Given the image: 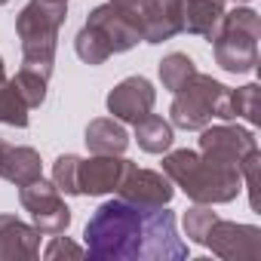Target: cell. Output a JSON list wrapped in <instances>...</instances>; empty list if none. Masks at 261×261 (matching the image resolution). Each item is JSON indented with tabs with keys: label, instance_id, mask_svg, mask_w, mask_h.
I'll list each match as a JSON object with an SVG mask.
<instances>
[{
	"label": "cell",
	"instance_id": "obj_14",
	"mask_svg": "<svg viewBox=\"0 0 261 261\" xmlns=\"http://www.w3.org/2000/svg\"><path fill=\"white\" fill-rule=\"evenodd\" d=\"M40 255V230L16 215H0V261H22Z\"/></svg>",
	"mask_w": 261,
	"mask_h": 261
},
{
	"label": "cell",
	"instance_id": "obj_11",
	"mask_svg": "<svg viewBox=\"0 0 261 261\" xmlns=\"http://www.w3.org/2000/svg\"><path fill=\"white\" fill-rule=\"evenodd\" d=\"M157 92L148 77H126L108 92V111L123 123H139L154 111Z\"/></svg>",
	"mask_w": 261,
	"mask_h": 261
},
{
	"label": "cell",
	"instance_id": "obj_9",
	"mask_svg": "<svg viewBox=\"0 0 261 261\" xmlns=\"http://www.w3.org/2000/svg\"><path fill=\"white\" fill-rule=\"evenodd\" d=\"M200 154L218 166H230V169H240L243 157L249 151L258 148L255 142V133L243 126H233V123H221V126H203L200 129Z\"/></svg>",
	"mask_w": 261,
	"mask_h": 261
},
{
	"label": "cell",
	"instance_id": "obj_1",
	"mask_svg": "<svg viewBox=\"0 0 261 261\" xmlns=\"http://www.w3.org/2000/svg\"><path fill=\"white\" fill-rule=\"evenodd\" d=\"M86 255L98 261H181L188 243L178 237L175 212L166 206H139L108 200L83 230Z\"/></svg>",
	"mask_w": 261,
	"mask_h": 261
},
{
	"label": "cell",
	"instance_id": "obj_26",
	"mask_svg": "<svg viewBox=\"0 0 261 261\" xmlns=\"http://www.w3.org/2000/svg\"><path fill=\"white\" fill-rule=\"evenodd\" d=\"M258 172H261V151H249L240 163V178L246 181V191H249V206L258 209Z\"/></svg>",
	"mask_w": 261,
	"mask_h": 261
},
{
	"label": "cell",
	"instance_id": "obj_2",
	"mask_svg": "<svg viewBox=\"0 0 261 261\" xmlns=\"http://www.w3.org/2000/svg\"><path fill=\"white\" fill-rule=\"evenodd\" d=\"M163 175L181 188L188 194V200L194 203H206V206H215V203H230L237 200L240 188H243V178H240V169H230V166H218L212 160H206L203 154L197 151H169L163 157Z\"/></svg>",
	"mask_w": 261,
	"mask_h": 261
},
{
	"label": "cell",
	"instance_id": "obj_4",
	"mask_svg": "<svg viewBox=\"0 0 261 261\" xmlns=\"http://www.w3.org/2000/svg\"><path fill=\"white\" fill-rule=\"evenodd\" d=\"M258 37L261 19L249 7H237L221 16V25L212 37V56L227 74H249L258 65Z\"/></svg>",
	"mask_w": 261,
	"mask_h": 261
},
{
	"label": "cell",
	"instance_id": "obj_16",
	"mask_svg": "<svg viewBox=\"0 0 261 261\" xmlns=\"http://www.w3.org/2000/svg\"><path fill=\"white\" fill-rule=\"evenodd\" d=\"M40 169H43V163H40V154L34 148H13V145H7L4 157H0V178H7L16 188L37 181Z\"/></svg>",
	"mask_w": 261,
	"mask_h": 261
},
{
	"label": "cell",
	"instance_id": "obj_5",
	"mask_svg": "<svg viewBox=\"0 0 261 261\" xmlns=\"http://www.w3.org/2000/svg\"><path fill=\"white\" fill-rule=\"evenodd\" d=\"M227 86L212 80L209 74H194L178 92H172V108H169V117H172V126L178 129H203L212 123V117L218 120H233L230 117V108H227Z\"/></svg>",
	"mask_w": 261,
	"mask_h": 261
},
{
	"label": "cell",
	"instance_id": "obj_28",
	"mask_svg": "<svg viewBox=\"0 0 261 261\" xmlns=\"http://www.w3.org/2000/svg\"><path fill=\"white\" fill-rule=\"evenodd\" d=\"M0 83H7V71H4V59H0Z\"/></svg>",
	"mask_w": 261,
	"mask_h": 261
},
{
	"label": "cell",
	"instance_id": "obj_30",
	"mask_svg": "<svg viewBox=\"0 0 261 261\" xmlns=\"http://www.w3.org/2000/svg\"><path fill=\"white\" fill-rule=\"evenodd\" d=\"M4 4H10V0H0V7H4Z\"/></svg>",
	"mask_w": 261,
	"mask_h": 261
},
{
	"label": "cell",
	"instance_id": "obj_15",
	"mask_svg": "<svg viewBox=\"0 0 261 261\" xmlns=\"http://www.w3.org/2000/svg\"><path fill=\"white\" fill-rule=\"evenodd\" d=\"M224 16V0H181V31L212 40Z\"/></svg>",
	"mask_w": 261,
	"mask_h": 261
},
{
	"label": "cell",
	"instance_id": "obj_27",
	"mask_svg": "<svg viewBox=\"0 0 261 261\" xmlns=\"http://www.w3.org/2000/svg\"><path fill=\"white\" fill-rule=\"evenodd\" d=\"M86 255V249L83 246H77V243H71L68 237H62V233H56L53 237V243L43 249V258H83Z\"/></svg>",
	"mask_w": 261,
	"mask_h": 261
},
{
	"label": "cell",
	"instance_id": "obj_31",
	"mask_svg": "<svg viewBox=\"0 0 261 261\" xmlns=\"http://www.w3.org/2000/svg\"><path fill=\"white\" fill-rule=\"evenodd\" d=\"M237 4H249V0H237Z\"/></svg>",
	"mask_w": 261,
	"mask_h": 261
},
{
	"label": "cell",
	"instance_id": "obj_29",
	"mask_svg": "<svg viewBox=\"0 0 261 261\" xmlns=\"http://www.w3.org/2000/svg\"><path fill=\"white\" fill-rule=\"evenodd\" d=\"M4 151H7V142H4V139H0V157H4Z\"/></svg>",
	"mask_w": 261,
	"mask_h": 261
},
{
	"label": "cell",
	"instance_id": "obj_8",
	"mask_svg": "<svg viewBox=\"0 0 261 261\" xmlns=\"http://www.w3.org/2000/svg\"><path fill=\"white\" fill-rule=\"evenodd\" d=\"M203 246L224 261H258L261 258V227L215 218L206 230Z\"/></svg>",
	"mask_w": 261,
	"mask_h": 261
},
{
	"label": "cell",
	"instance_id": "obj_22",
	"mask_svg": "<svg viewBox=\"0 0 261 261\" xmlns=\"http://www.w3.org/2000/svg\"><path fill=\"white\" fill-rule=\"evenodd\" d=\"M258 83H246L233 92H227V108H230V117H243L246 123L258 126L261 123V111H258Z\"/></svg>",
	"mask_w": 261,
	"mask_h": 261
},
{
	"label": "cell",
	"instance_id": "obj_3",
	"mask_svg": "<svg viewBox=\"0 0 261 261\" xmlns=\"http://www.w3.org/2000/svg\"><path fill=\"white\" fill-rule=\"evenodd\" d=\"M68 19V0H28L16 16V34L22 40V62L49 68L56 65L59 28Z\"/></svg>",
	"mask_w": 261,
	"mask_h": 261
},
{
	"label": "cell",
	"instance_id": "obj_10",
	"mask_svg": "<svg viewBox=\"0 0 261 261\" xmlns=\"http://www.w3.org/2000/svg\"><path fill=\"white\" fill-rule=\"evenodd\" d=\"M172 181L163 172L154 169H139L136 163H129L120 185H117V197L129 200V203H139V206H169L172 203Z\"/></svg>",
	"mask_w": 261,
	"mask_h": 261
},
{
	"label": "cell",
	"instance_id": "obj_13",
	"mask_svg": "<svg viewBox=\"0 0 261 261\" xmlns=\"http://www.w3.org/2000/svg\"><path fill=\"white\" fill-rule=\"evenodd\" d=\"M86 25H89L92 31L101 34V40L108 43V49H111L114 56H117V53H129L133 46L142 43V34H139L133 25H129V19H126L114 4H101V7H95V10L89 13Z\"/></svg>",
	"mask_w": 261,
	"mask_h": 261
},
{
	"label": "cell",
	"instance_id": "obj_19",
	"mask_svg": "<svg viewBox=\"0 0 261 261\" xmlns=\"http://www.w3.org/2000/svg\"><path fill=\"white\" fill-rule=\"evenodd\" d=\"M49 77H53V71H49V68L25 65V62H22V68H19V71H16V77H13V86L19 89V95L25 98V105H28V108H40V105L46 101Z\"/></svg>",
	"mask_w": 261,
	"mask_h": 261
},
{
	"label": "cell",
	"instance_id": "obj_20",
	"mask_svg": "<svg viewBox=\"0 0 261 261\" xmlns=\"http://www.w3.org/2000/svg\"><path fill=\"white\" fill-rule=\"evenodd\" d=\"M194 74H197V65H194V59L185 56V53H169V56L160 62V83H163V89H169V92H178Z\"/></svg>",
	"mask_w": 261,
	"mask_h": 261
},
{
	"label": "cell",
	"instance_id": "obj_23",
	"mask_svg": "<svg viewBox=\"0 0 261 261\" xmlns=\"http://www.w3.org/2000/svg\"><path fill=\"white\" fill-rule=\"evenodd\" d=\"M74 53L80 56V62H86V65H105L114 53L108 49V43L101 40V34L98 31H92L89 25H83L80 31H77V37H74Z\"/></svg>",
	"mask_w": 261,
	"mask_h": 261
},
{
	"label": "cell",
	"instance_id": "obj_21",
	"mask_svg": "<svg viewBox=\"0 0 261 261\" xmlns=\"http://www.w3.org/2000/svg\"><path fill=\"white\" fill-rule=\"evenodd\" d=\"M28 111L31 108L25 105V98L19 95V89L13 86V80L0 83V123L25 129L28 126Z\"/></svg>",
	"mask_w": 261,
	"mask_h": 261
},
{
	"label": "cell",
	"instance_id": "obj_12",
	"mask_svg": "<svg viewBox=\"0 0 261 261\" xmlns=\"http://www.w3.org/2000/svg\"><path fill=\"white\" fill-rule=\"evenodd\" d=\"M126 166H129V160H123L120 154H92L89 160H80V166H77L80 194H89V197L114 194Z\"/></svg>",
	"mask_w": 261,
	"mask_h": 261
},
{
	"label": "cell",
	"instance_id": "obj_25",
	"mask_svg": "<svg viewBox=\"0 0 261 261\" xmlns=\"http://www.w3.org/2000/svg\"><path fill=\"white\" fill-rule=\"evenodd\" d=\"M215 218H218V215L212 212V206H206V203L191 206V209L185 212V233H188V240H191V243H197V246H203L206 230L212 227V221H215Z\"/></svg>",
	"mask_w": 261,
	"mask_h": 261
},
{
	"label": "cell",
	"instance_id": "obj_17",
	"mask_svg": "<svg viewBox=\"0 0 261 261\" xmlns=\"http://www.w3.org/2000/svg\"><path fill=\"white\" fill-rule=\"evenodd\" d=\"M89 154H123L129 148V136L117 117H98L86 126Z\"/></svg>",
	"mask_w": 261,
	"mask_h": 261
},
{
	"label": "cell",
	"instance_id": "obj_7",
	"mask_svg": "<svg viewBox=\"0 0 261 261\" xmlns=\"http://www.w3.org/2000/svg\"><path fill=\"white\" fill-rule=\"evenodd\" d=\"M19 203L25 206V212L34 218V227L46 237L65 233L71 224V209L62 200V191L53 181H43V175L31 185L19 188Z\"/></svg>",
	"mask_w": 261,
	"mask_h": 261
},
{
	"label": "cell",
	"instance_id": "obj_24",
	"mask_svg": "<svg viewBox=\"0 0 261 261\" xmlns=\"http://www.w3.org/2000/svg\"><path fill=\"white\" fill-rule=\"evenodd\" d=\"M77 166H80V157L77 154L56 157V163H53V185L62 194H71V197L80 194V188H77Z\"/></svg>",
	"mask_w": 261,
	"mask_h": 261
},
{
	"label": "cell",
	"instance_id": "obj_18",
	"mask_svg": "<svg viewBox=\"0 0 261 261\" xmlns=\"http://www.w3.org/2000/svg\"><path fill=\"white\" fill-rule=\"evenodd\" d=\"M133 126H136V142H139V148L148 151V154H166L172 148V142H175L172 123L163 120V117H157V114H148V117H142Z\"/></svg>",
	"mask_w": 261,
	"mask_h": 261
},
{
	"label": "cell",
	"instance_id": "obj_6",
	"mask_svg": "<svg viewBox=\"0 0 261 261\" xmlns=\"http://www.w3.org/2000/svg\"><path fill=\"white\" fill-rule=\"evenodd\" d=\"M133 25L145 43H166L181 34V0H108Z\"/></svg>",
	"mask_w": 261,
	"mask_h": 261
}]
</instances>
